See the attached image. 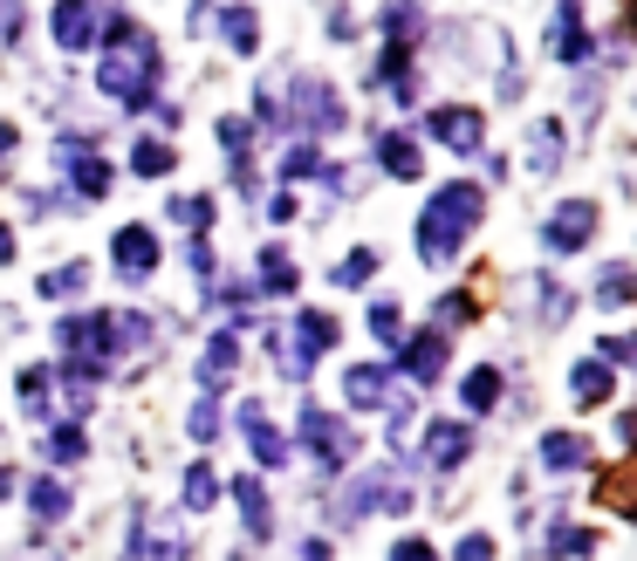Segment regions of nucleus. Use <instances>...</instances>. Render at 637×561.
Here are the masks:
<instances>
[{
  "label": "nucleus",
  "mask_w": 637,
  "mask_h": 561,
  "mask_svg": "<svg viewBox=\"0 0 637 561\" xmlns=\"http://www.w3.org/2000/svg\"><path fill=\"white\" fill-rule=\"evenodd\" d=\"M158 35L144 28V21H131L110 0V14H104V62H96V89L110 96L117 110H131V117H151V104H158Z\"/></svg>",
  "instance_id": "nucleus-1"
},
{
  "label": "nucleus",
  "mask_w": 637,
  "mask_h": 561,
  "mask_svg": "<svg viewBox=\"0 0 637 561\" xmlns=\"http://www.w3.org/2000/svg\"><path fill=\"white\" fill-rule=\"evenodd\" d=\"M480 219H487V192H480L473 178H446V186L425 199V213H418V261L425 267H452L460 247L480 234Z\"/></svg>",
  "instance_id": "nucleus-2"
},
{
  "label": "nucleus",
  "mask_w": 637,
  "mask_h": 561,
  "mask_svg": "<svg viewBox=\"0 0 637 561\" xmlns=\"http://www.w3.org/2000/svg\"><path fill=\"white\" fill-rule=\"evenodd\" d=\"M404 506H412L404 473L398 466H370L364 479H350V493L337 506V527H356V521H370V514H404Z\"/></svg>",
  "instance_id": "nucleus-3"
},
{
  "label": "nucleus",
  "mask_w": 637,
  "mask_h": 561,
  "mask_svg": "<svg viewBox=\"0 0 637 561\" xmlns=\"http://www.w3.org/2000/svg\"><path fill=\"white\" fill-rule=\"evenodd\" d=\"M288 123H302L309 138H337L343 123H350L343 89L322 83V75H295V89H288Z\"/></svg>",
  "instance_id": "nucleus-4"
},
{
  "label": "nucleus",
  "mask_w": 637,
  "mask_h": 561,
  "mask_svg": "<svg viewBox=\"0 0 637 561\" xmlns=\"http://www.w3.org/2000/svg\"><path fill=\"white\" fill-rule=\"evenodd\" d=\"M302 452H309L322 473H343L356 458V431L337 411H322V404H302Z\"/></svg>",
  "instance_id": "nucleus-5"
},
{
  "label": "nucleus",
  "mask_w": 637,
  "mask_h": 561,
  "mask_svg": "<svg viewBox=\"0 0 637 561\" xmlns=\"http://www.w3.org/2000/svg\"><path fill=\"white\" fill-rule=\"evenodd\" d=\"M110 267H117V280H123V288H144V280L165 267V240L151 234L144 219L117 226V234H110Z\"/></svg>",
  "instance_id": "nucleus-6"
},
{
  "label": "nucleus",
  "mask_w": 637,
  "mask_h": 561,
  "mask_svg": "<svg viewBox=\"0 0 637 561\" xmlns=\"http://www.w3.org/2000/svg\"><path fill=\"white\" fill-rule=\"evenodd\" d=\"M418 138L439 144V151H460V158H473V151L487 144V117H480L473 104H432L425 123H418Z\"/></svg>",
  "instance_id": "nucleus-7"
},
{
  "label": "nucleus",
  "mask_w": 637,
  "mask_h": 561,
  "mask_svg": "<svg viewBox=\"0 0 637 561\" xmlns=\"http://www.w3.org/2000/svg\"><path fill=\"white\" fill-rule=\"evenodd\" d=\"M104 0H56L48 8V35H56L62 56H90L96 41H104Z\"/></svg>",
  "instance_id": "nucleus-8"
},
{
  "label": "nucleus",
  "mask_w": 637,
  "mask_h": 561,
  "mask_svg": "<svg viewBox=\"0 0 637 561\" xmlns=\"http://www.w3.org/2000/svg\"><path fill=\"white\" fill-rule=\"evenodd\" d=\"M597 226H603L597 199H563V206H548V219H542V247L548 253H582L597 240Z\"/></svg>",
  "instance_id": "nucleus-9"
},
{
  "label": "nucleus",
  "mask_w": 637,
  "mask_h": 561,
  "mask_svg": "<svg viewBox=\"0 0 637 561\" xmlns=\"http://www.w3.org/2000/svg\"><path fill=\"white\" fill-rule=\"evenodd\" d=\"M590 56H597V35L582 28V0H555V14H548V62L590 69Z\"/></svg>",
  "instance_id": "nucleus-10"
},
{
  "label": "nucleus",
  "mask_w": 637,
  "mask_h": 561,
  "mask_svg": "<svg viewBox=\"0 0 637 561\" xmlns=\"http://www.w3.org/2000/svg\"><path fill=\"white\" fill-rule=\"evenodd\" d=\"M404 391H398V363L385 356V363H350L343 370V404L350 411H391Z\"/></svg>",
  "instance_id": "nucleus-11"
},
{
  "label": "nucleus",
  "mask_w": 637,
  "mask_h": 561,
  "mask_svg": "<svg viewBox=\"0 0 637 561\" xmlns=\"http://www.w3.org/2000/svg\"><path fill=\"white\" fill-rule=\"evenodd\" d=\"M391 363H398L404 384H439V370L452 363V336H446V329H418V336L398 343Z\"/></svg>",
  "instance_id": "nucleus-12"
},
{
  "label": "nucleus",
  "mask_w": 637,
  "mask_h": 561,
  "mask_svg": "<svg viewBox=\"0 0 637 561\" xmlns=\"http://www.w3.org/2000/svg\"><path fill=\"white\" fill-rule=\"evenodd\" d=\"M240 431H247V452H253V466H274V473H282L288 458H295L288 431L268 418V404H261V397H247V404H240Z\"/></svg>",
  "instance_id": "nucleus-13"
},
{
  "label": "nucleus",
  "mask_w": 637,
  "mask_h": 561,
  "mask_svg": "<svg viewBox=\"0 0 637 561\" xmlns=\"http://www.w3.org/2000/svg\"><path fill=\"white\" fill-rule=\"evenodd\" d=\"M467 458H473V431L460 418H432L425 425V466L432 473H460Z\"/></svg>",
  "instance_id": "nucleus-14"
},
{
  "label": "nucleus",
  "mask_w": 637,
  "mask_h": 561,
  "mask_svg": "<svg viewBox=\"0 0 637 561\" xmlns=\"http://www.w3.org/2000/svg\"><path fill=\"white\" fill-rule=\"evenodd\" d=\"M56 158H62V186L75 192V199H110V158H104V151H56Z\"/></svg>",
  "instance_id": "nucleus-15"
},
{
  "label": "nucleus",
  "mask_w": 637,
  "mask_h": 561,
  "mask_svg": "<svg viewBox=\"0 0 637 561\" xmlns=\"http://www.w3.org/2000/svg\"><path fill=\"white\" fill-rule=\"evenodd\" d=\"M370 158L385 165L398 186H412V178H425V151H418V138L412 131H377L370 138Z\"/></svg>",
  "instance_id": "nucleus-16"
},
{
  "label": "nucleus",
  "mask_w": 637,
  "mask_h": 561,
  "mask_svg": "<svg viewBox=\"0 0 637 561\" xmlns=\"http://www.w3.org/2000/svg\"><path fill=\"white\" fill-rule=\"evenodd\" d=\"M234 506H240L247 541H274V500H268V487H261L253 473H240V479H234Z\"/></svg>",
  "instance_id": "nucleus-17"
},
{
  "label": "nucleus",
  "mask_w": 637,
  "mask_h": 561,
  "mask_svg": "<svg viewBox=\"0 0 637 561\" xmlns=\"http://www.w3.org/2000/svg\"><path fill=\"white\" fill-rule=\"evenodd\" d=\"M337 343H343V322L329 315V309H302V315H295V356H302V363L329 356Z\"/></svg>",
  "instance_id": "nucleus-18"
},
{
  "label": "nucleus",
  "mask_w": 637,
  "mask_h": 561,
  "mask_svg": "<svg viewBox=\"0 0 637 561\" xmlns=\"http://www.w3.org/2000/svg\"><path fill=\"white\" fill-rule=\"evenodd\" d=\"M569 397L582 404V411H597V404L617 397V370H610L603 356H582V363L569 370Z\"/></svg>",
  "instance_id": "nucleus-19"
},
{
  "label": "nucleus",
  "mask_w": 637,
  "mask_h": 561,
  "mask_svg": "<svg viewBox=\"0 0 637 561\" xmlns=\"http://www.w3.org/2000/svg\"><path fill=\"white\" fill-rule=\"evenodd\" d=\"M563 158H569V131L555 117H534L528 123V171H563Z\"/></svg>",
  "instance_id": "nucleus-20"
},
{
  "label": "nucleus",
  "mask_w": 637,
  "mask_h": 561,
  "mask_svg": "<svg viewBox=\"0 0 637 561\" xmlns=\"http://www.w3.org/2000/svg\"><path fill=\"white\" fill-rule=\"evenodd\" d=\"M542 554H548V561H590V554H597V527H576V521L555 514L548 534H542Z\"/></svg>",
  "instance_id": "nucleus-21"
},
{
  "label": "nucleus",
  "mask_w": 637,
  "mask_h": 561,
  "mask_svg": "<svg viewBox=\"0 0 637 561\" xmlns=\"http://www.w3.org/2000/svg\"><path fill=\"white\" fill-rule=\"evenodd\" d=\"M500 397H507V377H500L494 363H473V370H467V384H460V404H467V418H487Z\"/></svg>",
  "instance_id": "nucleus-22"
},
{
  "label": "nucleus",
  "mask_w": 637,
  "mask_h": 561,
  "mask_svg": "<svg viewBox=\"0 0 637 561\" xmlns=\"http://www.w3.org/2000/svg\"><path fill=\"white\" fill-rule=\"evenodd\" d=\"M425 28H432V21H425L418 0H391V8L377 14V35H385V41H404V48H418V41H425Z\"/></svg>",
  "instance_id": "nucleus-23"
},
{
  "label": "nucleus",
  "mask_w": 637,
  "mask_h": 561,
  "mask_svg": "<svg viewBox=\"0 0 637 561\" xmlns=\"http://www.w3.org/2000/svg\"><path fill=\"white\" fill-rule=\"evenodd\" d=\"M590 439H582V431H548L542 439V473H582L590 466Z\"/></svg>",
  "instance_id": "nucleus-24"
},
{
  "label": "nucleus",
  "mask_w": 637,
  "mask_h": 561,
  "mask_svg": "<svg viewBox=\"0 0 637 561\" xmlns=\"http://www.w3.org/2000/svg\"><path fill=\"white\" fill-rule=\"evenodd\" d=\"M220 41H226V48H234V56L247 62L253 48H261V14H253L247 0H234V8H220Z\"/></svg>",
  "instance_id": "nucleus-25"
},
{
  "label": "nucleus",
  "mask_w": 637,
  "mask_h": 561,
  "mask_svg": "<svg viewBox=\"0 0 637 561\" xmlns=\"http://www.w3.org/2000/svg\"><path fill=\"white\" fill-rule=\"evenodd\" d=\"M69 506H75V493L62 487L56 473H42V479H28V514H35L42 527H56V521H69Z\"/></svg>",
  "instance_id": "nucleus-26"
},
{
  "label": "nucleus",
  "mask_w": 637,
  "mask_h": 561,
  "mask_svg": "<svg viewBox=\"0 0 637 561\" xmlns=\"http://www.w3.org/2000/svg\"><path fill=\"white\" fill-rule=\"evenodd\" d=\"M590 295H597V309H630L637 301V261H603Z\"/></svg>",
  "instance_id": "nucleus-27"
},
{
  "label": "nucleus",
  "mask_w": 637,
  "mask_h": 561,
  "mask_svg": "<svg viewBox=\"0 0 637 561\" xmlns=\"http://www.w3.org/2000/svg\"><path fill=\"white\" fill-rule=\"evenodd\" d=\"M220 487H226V479H220L213 458H192V466H186V487H178V493H186V514H213Z\"/></svg>",
  "instance_id": "nucleus-28"
},
{
  "label": "nucleus",
  "mask_w": 637,
  "mask_h": 561,
  "mask_svg": "<svg viewBox=\"0 0 637 561\" xmlns=\"http://www.w3.org/2000/svg\"><path fill=\"white\" fill-rule=\"evenodd\" d=\"M48 391H56V363H28V370H21V411L42 418V425H56V404H48Z\"/></svg>",
  "instance_id": "nucleus-29"
},
{
  "label": "nucleus",
  "mask_w": 637,
  "mask_h": 561,
  "mask_svg": "<svg viewBox=\"0 0 637 561\" xmlns=\"http://www.w3.org/2000/svg\"><path fill=\"white\" fill-rule=\"evenodd\" d=\"M35 295L42 301H75V295H90V261H62V267H48L35 280Z\"/></svg>",
  "instance_id": "nucleus-30"
},
{
  "label": "nucleus",
  "mask_w": 637,
  "mask_h": 561,
  "mask_svg": "<svg viewBox=\"0 0 637 561\" xmlns=\"http://www.w3.org/2000/svg\"><path fill=\"white\" fill-rule=\"evenodd\" d=\"M83 452H90V439H83V425H75V418L42 431V458H48V466H75Z\"/></svg>",
  "instance_id": "nucleus-31"
},
{
  "label": "nucleus",
  "mask_w": 637,
  "mask_h": 561,
  "mask_svg": "<svg viewBox=\"0 0 637 561\" xmlns=\"http://www.w3.org/2000/svg\"><path fill=\"white\" fill-rule=\"evenodd\" d=\"M253 288L261 295H295L302 288V274H295V261L282 247H261V280H253Z\"/></svg>",
  "instance_id": "nucleus-32"
},
{
  "label": "nucleus",
  "mask_w": 637,
  "mask_h": 561,
  "mask_svg": "<svg viewBox=\"0 0 637 561\" xmlns=\"http://www.w3.org/2000/svg\"><path fill=\"white\" fill-rule=\"evenodd\" d=\"M165 171H178V151L165 138H138L131 144V178H165Z\"/></svg>",
  "instance_id": "nucleus-33"
},
{
  "label": "nucleus",
  "mask_w": 637,
  "mask_h": 561,
  "mask_svg": "<svg viewBox=\"0 0 637 561\" xmlns=\"http://www.w3.org/2000/svg\"><path fill=\"white\" fill-rule=\"evenodd\" d=\"M165 219H178L186 234H207V226H213V199L207 192H172L165 199Z\"/></svg>",
  "instance_id": "nucleus-34"
},
{
  "label": "nucleus",
  "mask_w": 637,
  "mask_h": 561,
  "mask_svg": "<svg viewBox=\"0 0 637 561\" xmlns=\"http://www.w3.org/2000/svg\"><path fill=\"white\" fill-rule=\"evenodd\" d=\"M377 267H385V261H377V247H350L343 261L329 267V280H337V288H370V274H377Z\"/></svg>",
  "instance_id": "nucleus-35"
},
{
  "label": "nucleus",
  "mask_w": 637,
  "mask_h": 561,
  "mask_svg": "<svg viewBox=\"0 0 637 561\" xmlns=\"http://www.w3.org/2000/svg\"><path fill=\"white\" fill-rule=\"evenodd\" d=\"M473 322V295L467 288H446L439 301H432V329H446V336H452V329H467Z\"/></svg>",
  "instance_id": "nucleus-36"
},
{
  "label": "nucleus",
  "mask_w": 637,
  "mask_h": 561,
  "mask_svg": "<svg viewBox=\"0 0 637 561\" xmlns=\"http://www.w3.org/2000/svg\"><path fill=\"white\" fill-rule=\"evenodd\" d=\"M220 425H226V411H220V397H213V391H199V404H192V418H186V431H192V445H213V439H220Z\"/></svg>",
  "instance_id": "nucleus-37"
},
{
  "label": "nucleus",
  "mask_w": 637,
  "mask_h": 561,
  "mask_svg": "<svg viewBox=\"0 0 637 561\" xmlns=\"http://www.w3.org/2000/svg\"><path fill=\"white\" fill-rule=\"evenodd\" d=\"M370 336L385 343V356H398V343H404V309L398 301H370Z\"/></svg>",
  "instance_id": "nucleus-38"
},
{
  "label": "nucleus",
  "mask_w": 637,
  "mask_h": 561,
  "mask_svg": "<svg viewBox=\"0 0 637 561\" xmlns=\"http://www.w3.org/2000/svg\"><path fill=\"white\" fill-rule=\"evenodd\" d=\"M316 171H322V151L316 144H295V151H282V165H274L282 186H302V178H316Z\"/></svg>",
  "instance_id": "nucleus-39"
},
{
  "label": "nucleus",
  "mask_w": 637,
  "mask_h": 561,
  "mask_svg": "<svg viewBox=\"0 0 637 561\" xmlns=\"http://www.w3.org/2000/svg\"><path fill=\"white\" fill-rule=\"evenodd\" d=\"M253 123H261V131H288V96L274 89V83L253 89Z\"/></svg>",
  "instance_id": "nucleus-40"
},
{
  "label": "nucleus",
  "mask_w": 637,
  "mask_h": 561,
  "mask_svg": "<svg viewBox=\"0 0 637 561\" xmlns=\"http://www.w3.org/2000/svg\"><path fill=\"white\" fill-rule=\"evenodd\" d=\"M534 301H542V322H548V329H563V322H569V288H563L555 274H542V288H534Z\"/></svg>",
  "instance_id": "nucleus-41"
},
{
  "label": "nucleus",
  "mask_w": 637,
  "mask_h": 561,
  "mask_svg": "<svg viewBox=\"0 0 637 561\" xmlns=\"http://www.w3.org/2000/svg\"><path fill=\"white\" fill-rule=\"evenodd\" d=\"M220 151L240 165L247 151H253V123H247V117H220Z\"/></svg>",
  "instance_id": "nucleus-42"
},
{
  "label": "nucleus",
  "mask_w": 637,
  "mask_h": 561,
  "mask_svg": "<svg viewBox=\"0 0 637 561\" xmlns=\"http://www.w3.org/2000/svg\"><path fill=\"white\" fill-rule=\"evenodd\" d=\"M597 356H603L610 370H617V363H630V370H637V329H617V336H603V343H597Z\"/></svg>",
  "instance_id": "nucleus-43"
},
{
  "label": "nucleus",
  "mask_w": 637,
  "mask_h": 561,
  "mask_svg": "<svg viewBox=\"0 0 637 561\" xmlns=\"http://www.w3.org/2000/svg\"><path fill=\"white\" fill-rule=\"evenodd\" d=\"M452 561H500V548H494V534H467V541L452 548Z\"/></svg>",
  "instance_id": "nucleus-44"
},
{
  "label": "nucleus",
  "mask_w": 637,
  "mask_h": 561,
  "mask_svg": "<svg viewBox=\"0 0 637 561\" xmlns=\"http://www.w3.org/2000/svg\"><path fill=\"white\" fill-rule=\"evenodd\" d=\"M385 561H439V548H432V541H418V534H404V541H398Z\"/></svg>",
  "instance_id": "nucleus-45"
},
{
  "label": "nucleus",
  "mask_w": 637,
  "mask_h": 561,
  "mask_svg": "<svg viewBox=\"0 0 637 561\" xmlns=\"http://www.w3.org/2000/svg\"><path fill=\"white\" fill-rule=\"evenodd\" d=\"M14 253H21V240H14V226H8V219H0V267H8V261H14Z\"/></svg>",
  "instance_id": "nucleus-46"
},
{
  "label": "nucleus",
  "mask_w": 637,
  "mask_h": 561,
  "mask_svg": "<svg viewBox=\"0 0 637 561\" xmlns=\"http://www.w3.org/2000/svg\"><path fill=\"white\" fill-rule=\"evenodd\" d=\"M14 144H21V131H14V123H8V117H0V165H8V158H14Z\"/></svg>",
  "instance_id": "nucleus-47"
},
{
  "label": "nucleus",
  "mask_w": 637,
  "mask_h": 561,
  "mask_svg": "<svg viewBox=\"0 0 637 561\" xmlns=\"http://www.w3.org/2000/svg\"><path fill=\"white\" fill-rule=\"evenodd\" d=\"M302 561H329V541H309V548H302Z\"/></svg>",
  "instance_id": "nucleus-48"
},
{
  "label": "nucleus",
  "mask_w": 637,
  "mask_h": 561,
  "mask_svg": "<svg viewBox=\"0 0 637 561\" xmlns=\"http://www.w3.org/2000/svg\"><path fill=\"white\" fill-rule=\"evenodd\" d=\"M0 500H14V473L8 466H0Z\"/></svg>",
  "instance_id": "nucleus-49"
},
{
  "label": "nucleus",
  "mask_w": 637,
  "mask_h": 561,
  "mask_svg": "<svg viewBox=\"0 0 637 561\" xmlns=\"http://www.w3.org/2000/svg\"><path fill=\"white\" fill-rule=\"evenodd\" d=\"M630 35H637V8H630Z\"/></svg>",
  "instance_id": "nucleus-50"
},
{
  "label": "nucleus",
  "mask_w": 637,
  "mask_h": 561,
  "mask_svg": "<svg viewBox=\"0 0 637 561\" xmlns=\"http://www.w3.org/2000/svg\"><path fill=\"white\" fill-rule=\"evenodd\" d=\"M28 561H48V554H28ZM56 561H62V554H56Z\"/></svg>",
  "instance_id": "nucleus-51"
},
{
  "label": "nucleus",
  "mask_w": 637,
  "mask_h": 561,
  "mask_svg": "<svg viewBox=\"0 0 637 561\" xmlns=\"http://www.w3.org/2000/svg\"><path fill=\"white\" fill-rule=\"evenodd\" d=\"M234 561H240V554H234Z\"/></svg>",
  "instance_id": "nucleus-52"
}]
</instances>
